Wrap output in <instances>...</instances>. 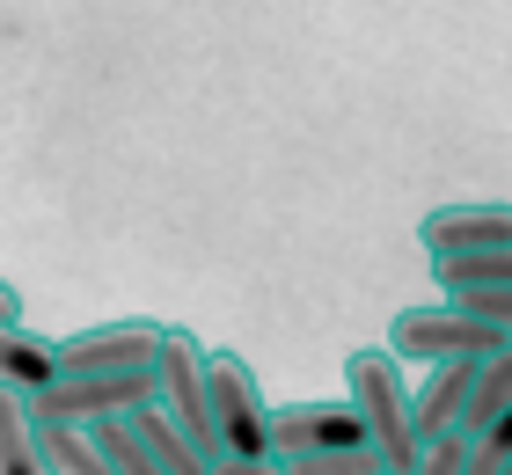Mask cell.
<instances>
[{
  "mask_svg": "<svg viewBox=\"0 0 512 475\" xmlns=\"http://www.w3.org/2000/svg\"><path fill=\"white\" fill-rule=\"evenodd\" d=\"M0 475H44V454H37V410L22 395L0 388Z\"/></svg>",
  "mask_w": 512,
  "mask_h": 475,
  "instance_id": "12",
  "label": "cell"
},
{
  "mask_svg": "<svg viewBox=\"0 0 512 475\" xmlns=\"http://www.w3.org/2000/svg\"><path fill=\"white\" fill-rule=\"evenodd\" d=\"M154 402L183 424V439L213 461V373H205V344L191 329H161L154 351Z\"/></svg>",
  "mask_w": 512,
  "mask_h": 475,
  "instance_id": "4",
  "label": "cell"
},
{
  "mask_svg": "<svg viewBox=\"0 0 512 475\" xmlns=\"http://www.w3.org/2000/svg\"><path fill=\"white\" fill-rule=\"evenodd\" d=\"M469 395H476V366H432L425 380H417L410 395V417H417V439H454L461 417H469Z\"/></svg>",
  "mask_w": 512,
  "mask_h": 475,
  "instance_id": "8",
  "label": "cell"
},
{
  "mask_svg": "<svg viewBox=\"0 0 512 475\" xmlns=\"http://www.w3.org/2000/svg\"><path fill=\"white\" fill-rule=\"evenodd\" d=\"M213 475H286L278 461H213Z\"/></svg>",
  "mask_w": 512,
  "mask_h": 475,
  "instance_id": "16",
  "label": "cell"
},
{
  "mask_svg": "<svg viewBox=\"0 0 512 475\" xmlns=\"http://www.w3.org/2000/svg\"><path fill=\"white\" fill-rule=\"evenodd\" d=\"M505 417H512V351L476 366V395H469V417H461V439H483Z\"/></svg>",
  "mask_w": 512,
  "mask_h": 475,
  "instance_id": "11",
  "label": "cell"
},
{
  "mask_svg": "<svg viewBox=\"0 0 512 475\" xmlns=\"http://www.w3.org/2000/svg\"><path fill=\"white\" fill-rule=\"evenodd\" d=\"M417 242L432 249V264L498 256V249H512V205H439L417 220Z\"/></svg>",
  "mask_w": 512,
  "mask_h": 475,
  "instance_id": "6",
  "label": "cell"
},
{
  "mask_svg": "<svg viewBox=\"0 0 512 475\" xmlns=\"http://www.w3.org/2000/svg\"><path fill=\"white\" fill-rule=\"evenodd\" d=\"M322 454H366V432H359V417H352V402H344V395L271 410V461L278 468L322 461Z\"/></svg>",
  "mask_w": 512,
  "mask_h": 475,
  "instance_id": "5",
  "label": "cell"
},
{
  "mask_svg": "<svg viewBox=\"0 0 512 475\" xmlns=\"http://www.w3.org/2000/svg\"><path fill=\"white\" fill-rule=\"evenodd\" d=\"M52 351H59V373H154L161 322H103V329H81V337H66Z\"/></svg>",
  "mask_w": 512,
  "mask_h": 475,
  "instance_id": "7",
  "label": "cell"
},
{
  "mask_svg": "<svg viewBox=\"0 0 512 475\" xmlns=\"http://www.w3.org/2000/svg\"><path fill=\"white\" fill-rule=\"evenodd\" d=\"M505 475H512V461H505Z\"/></svg>",
  "mask_w": 512,
  "mask_h": 475,
  "instance_id": "17",
  "label": "cell"
},
{
  "mask_svg": "<svg viewBox=\"0 0 512 475\" xmlns=\"http://www.w3.org/2000/svg\"><path fill=\"white\" fill-rule=\"evenodd\" d=\"M447 307H461L469 322L505 329V337H512V293H447Z\"/></svg>",
  "mask_w": 512,
  "mask_h": 475,
  "instance_id": "13",
  "label": "cell"
},
{
  "mask_svg": "<svg viewBox=\"0 0 512 475\" xmlns=\"http://www.w3.org/2000/svg\"><path fill=\"white\" fill-rule=\"evenodd\" d=\"M125 424L139 432V446H147V454H154L161 468H169V475H213V461H205L198 446L183 439V424H176L169 410H161V402H147V410H132Z\"/></svg>",
  "mask_w": 512,
  "mask_h": 475,
  "instance_id": "10",
  "label": "cell"
},
{
  "mask_svg": "<svg viewBox=\"0 0 512 475\" xmlns=\"http://www.w3.org/2000/svg\"><path fill=\"white\" fill-rule=\"evenodd\" d=\"M461 468H469V439H432L425 446V461H417V475H461Z\"/></svg>",
  "mask_w": 512,
  "mask_h": 475,
  "instance_id": "15",
  "label": "cell"
},
{
  "mask_svg": "<svg viewBox=\"0 0 512 475\" xmlns=\"http://www.w3.org/2000/svg\"><path fill=\"white\" fill-rule=\"evenodd\" d=\"M286 475H381L374 454H322V461H293Z\"/></svg>",
  "mask_w": 512,
  "mask_h": 475,
  "instance_id": "14",
  "label": "cell"
},
{
  "mask_svg": "<svg viewBox=\"0 0 512 475\" xmlns=\"http://www.w3.org/2000/svg\"><path fill=\"white\" fill-rule=\"evenodd\" d=\"M213 373V461H271V402L235 351H205Z\"/></svg>",
  "mask_w": 512,
  "mask_h": 475,
  "instance_id": "3",
  "label": "cell"
},
{
  "mask_svg": "<svg viewBox=\"0 0 512 475\" xmlns=\"http://www.w3.org/2000/svg\"><path fill=\"white\" fill-rule=\"evenodd\" d=\"M498 351H512L505 329H483L447 300L403 307V315L388 322V359L395 366H483V359H498Z\"/></svg>",
  "mask_w": 512,
  "mask_h": 475,
  "instance_id": "2",
  "label": "cell"
},
{
  "mask_svg": "<svg viewBox=\"0 0 512 475\" xmlns=\"http://www.w3.org/2000/svg\"><path fill=\"white\" fill-rule=\"evenodd\" d=\"M59 380V351L30 337V329H0V388L22 395V402H37L44 388Z\"/></svg>",
  "mask_w": 512,
  "mask_h": 475,
  "instance_id": "9",
  "label": "cell"
},
{
  "mask_svg": "<svg viewBox=\"0 0 512 475\" xmlns=\"http://www.w3.org/2000/svg\"><path fill=\"white\" fill-rule=\"evenodd\" d=\"M344 402H352V417L366 432V454L381 461V475H417L425 439H417L410 388H403V366L388 359V344H366V351L344 359Z\"/></svg>",
  "mask_w": 512,
  "mask_h": 475,
  "instance_id": "1",
  "label": "cell"
}]
</instances>
